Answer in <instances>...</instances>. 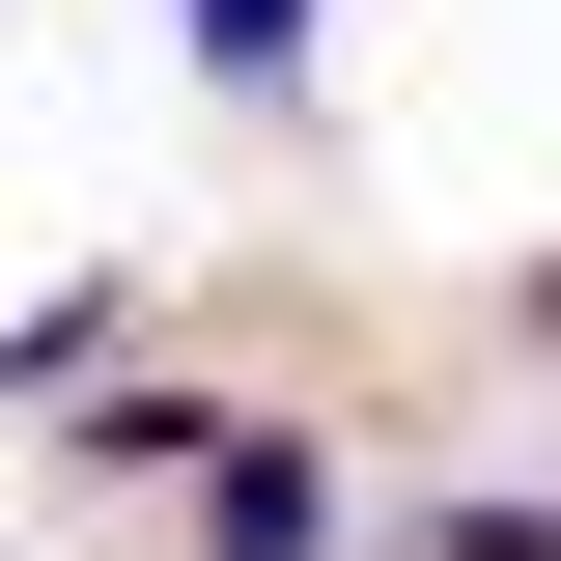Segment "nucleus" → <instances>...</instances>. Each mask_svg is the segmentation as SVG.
Masks as SVG:
<instances>
[{
	"label": "nucleus",
	"mask_w": 561,
	"mask_h": 561,
	"mask_svg": "<svg viewBox=\"0 0 561 561\" xmlns=\"http://www.w3.org/2000/svg\"><path fill=\"white\" fill-rule=\"evenodd\" d=\"M169 28H197V84H253V113H280V84H309V28H337V0H169Z\"/></svg>",
	"instance_id": "obj_2"
},
{
	"label": "nucleus",
	"mask_w": 561,
	"mask_h": 561,
	"mask_svg": "<svg viewBox=\"0 0 561 561\" xmlns=\"http://www.w3.org/2000/svg\"><path fill=\"white\" fill-rule=\"evenodd\" d=\"M169 478H197V561H337V449L309 421H197Z\"/></svg>",
	"instance_id": "obj_1"
},
{
	"label": "nucleus",
	"mask_w": 561,
	"mask_h": 561,
	"mask_svg": "<svg viewBox=\"0 0 561 561\" xmlns=\"http://www.w3.org/2000/svg\"><path fill=\"white\" fill-rule=\"evenodd\" d=\"M534 337H561V280H534Z\"/></svg>",
	"instance_id": "obj_5"
},
{
	"label": "nucleus",
	"mask_w": 561,
	"mask_h": 561,
	"mask_svg": "<svg viewBox=\"0 0 561 561\" xmlns=\"http://www.w3.org/2000/svg\"><path fill=\"white\" fill-rule=\"evenodd\" d=\"M113 337H140V280H57V309L0 337V421H28V393H84V365H113Z\"/></svg>",
	"instance_id": "obj_3"
},
{
	"label": "nucleus",
	"mask_w": 561,
	"mask_h": 561,
	"mask_svg": "<svg viewBox=\"0 0 561 561\" xmlns=\"http://www.w3.org/2000/svg\"><path fill=\"white\" fill-rule=\"evenodd\" d=\"M393 561H561V478H505V505H421Z\"/></svg>",
	"instance_id": "obj_4"
}]
</instances>
